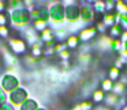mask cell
<instances>
[{
  "instance_id": "484cf974",
  "label": "cell",
  "mask_w": 127,
  "mask_h": 110,
  "mask_svg": "<svg viewBox=\"0 0 127 110\" xmlns=\"http://www.w3.org/2000/svg\"><path fill=\"white\" fill-rule=\"evenodd\" d=\"M113 84H115V82H112L111 79H108V77H107V79H104L101 82V90L104 91V92L109 94L111 91L113 90Z\"/></svg>"
},
{
  "instance_id": "60d3db41",
  "label": "cell",
  "mask_w": 127,
  "mask_h": 110,
  "mask_svg": "<svg viewBox=\"0 0 127 110\" xmlns=\"http://www.w3.org/2000/svg\"><path fill=\"white\" fill-rule=\"evenodd\" d=\"M0 110H15V107L12 106L10 102H7V103H4V105H1V106H0Z\"/></svg>"
},
{
  "instance_id": "d6986e66",
  "label": "cell",
  "mask_w": 127,
  "mask_h": 110,
  "mask_svg": "<svg viewBox=\"0 0 127 110\" xmlns=\"http://www.w3.org/2000/svg\"><path fill=\"white\" fill-rule=\"evenodd\" d=\"M30 55L34 56L36 58H40V56L44 55V44L37 42V44L32 45L30 46Z\"/></svg>"
},
{
  "instance_id": "ee69618b",
  "label": "cell",
  "mask_w": 127,
  "mask_h": 110,
  "mask_svg": "<svg viewBox=\"0 0 127 110\" xmlns=\"http://www.w3.org/2000/svg\"><path fill=\"white\" fill-rule=\"evenodd\" d=\"M120 41L122 44H127V30H123V33L120 36Z\"/></svg>"
},
{
  "instance_id": "4316f807",
  "label": "cell",
  "mask_w": 127,
  "mask_h": 110,
  "mask_svg": "<svg viewBox=\"0 0 127 110\" xmlns=\"http://www.w3.org/2000/svg\"><path fill=\"white\" fill-rule=\"evenodd\" d=\"M7 7L11 8V10L22 8L23 7V0H8V1H7Z\"/></svg>"
},
{
  "instance_id": "7a4b0ae2",
  "label": "cell",
  "mask_w": 127,
  "mask_h": 110,
  "mask_svg": "<svg viewBox=\"0 0 127 110\" xmlns=\"http://www.w3.org/2000/svg\"><path fill=\"white\" fill-rule=\"evenodd\" d=\"M0 87L3 88L7 94H11L12 91H15L17 88L21 87V82L18 79V76L11 73H3L1 79H0Z\"/></svg>"
},
{
  "instance_id": "6da1fadb",
  "label": "cell",
  "mask_w": 127,
  "mask_h": 110,
  "mask_svg": "<svg viewBox=\"0 0 127 110\" xmlns=\"http://www.w3.org/2000/svg\"><path fill=\"white\" fill-rule=\"evenodd\" d=\"M10 19H11V25L14 27H28L29 23L32 22L30 11L26 10L25 7L17 8V10H11V12H10Z\"/></svg>"
},
{
  "instance_id": "8d00e7d4",
  "label": "cell",
  "mask_w": 127,
  "mask_h": 110,
  "mask_svg": "<svg viewBox=\"0 0 127 110\" xmlns=\"http://www.w3.org/2000/svg\"><path fill=\"white\" fill-rule=\"evenodd\" d=\"M53 49H55V52L59 55L60 52H63V50L67 49V45H66V42H58V44L53 46Z\"/></svg>"
},
{
  "instance_id": "f907efd6",
  "label": "cell",
  "mask_w": 127,
  "mask_h": 110,
  "mask_svg": "<svg viewBox=\"0 0 127 110\" xmlns=\"http://www.w3.org/2000/svg\"><path fill=\"white\" fill-rule=\"evenodd\" d=\"M122 49H127V44H123V48Z\"/></svg>"
},
{
  "instance_id": "e575fe53",
  "label": "cell",
  "mask_w": 127,
  "mask_h": 110,
  "mask_svg": "<svg viewBox=\"0 0 127 110\" xmlns=\"http://www.w3.org/2000/svg\"><path fill=\"white\" fill-rule=\"evenodd\" d=\"M59 57H60L62 61L70 60V57H71V50L66 49V50H63V52H60V53H59Z\"/></svg>"
},
{
  "instance_id": "277c9868",
  "label": "cell",
  "mask_w": 127,
  "mask_h": 110,
  "mask_svg": "<svg viewBox=\"0 0 127 110\" xmlns=\"http://www.w3.org/2000/svg\"><path fill=\"white\" fill-rule=\"evenodd\" d=\"M49 17H51V22L53 25L63 23L66 20V7L60 1H58L55 6L49 7Z\"/></svg>"
},
{
  "instance_id": "ba28073f",
  "label": "cell",
  "mask_w": 127,
  "mask_h": 110,
  "mask_svg": "<svg viewBox=\"0 0 127 110\" xmlns=\"http://www.w3.org/2000/svg\"><path fill=\"white\" fill-rule=\"evenodd\" d=\"M66 20L68 23H77L78 20H81V8L78 3L66 7Z\"/></svg>"
},
{
  "instance_id": "f1b7e54d",
  "label": "cell",
  "mask_w": 127,
  "mask_h": 110,
  "mask_svg": "<svg viewBox=\"0 0 127 110\" xmlns=\"http://www.w3.org/2000/svg\"><path fill=\"white\" fill-rule=\"evenodd\" d=\"M122 48H123V44H122V41L119 38H116V39H112V42H111V49L113 50V52H120L122 50Z\"/></svg>"
},
{
  "instance_id": "9a60e30c",
  "label": "cell",
  "mask_w": 127,
  "mask_h": 110,
  "mask_svg": "<svg viewBox=\"0 0 127 110\" xmlns=\"http://www.w3.org/2000/svg\"><path fill=\"white\" fill-rule=\"evenodd\" d=\"M66 45H67V49L71 50V49H77L78 46H79L81 41H79V37L75 36V34H71V36H68V38L66 39Z\"/></svg>"
},
{
  "instance_id": "8fae6325",
  "label": "cell",
  "mask_w": 127,
  "mask_h": 110,
  "mask_svg": "<svg viewBox=\"0 0 127 110\" xmlns=\"http://www.w3.org/2000/svg\"><path fill=\"white\" fill-rule=\"evenodd\" d=\"M3 58H4V63L7 64V67H18V64H19L18 56H15L12 52H8V50L3 53Z\"/></svg>"
},
{
  "instance_id": "816d5d0a",
  "label": "cell",
  "mask_w": 127,
  "mask_h": 110,
  "mask_svg": "<svg viewBox=\"0 0 127 110\" xmlns=\"http://www.w3.org/2000/svg\"><path fill=\"white\" fill-rule=\"evenodd\" d=\"M38 110H48V109H45V107H40Z\"/></svg>"
},
{
  "instance_id": "7bdbcfd3",
  "label": "cell",
  "mask_w": 127,
  "mask_h": 110,
  "mask_svg": "<svg viewBox=\"0 0 127 110\" xmlns=\"http://www.w3.org/2000/svg\"><path fill=\"white\" fill-rule=\"evenodd\" d=\"M90 58H92V55H89V53H83V55L79 56V60L82 61H89Z\"/></svg>"
},
{
  "instance_id": "52a82bcc",
  "label": "cell",
  "mask_w": 127,
  "mask_h": 110,
  "mask_svg": "<svg viewBox=\"0 0 127 110\" xmlns=\"http://www.w3.org/2000/svg\"><path fill=\"white\" fill-rule=\"evenodd\" d=\"M98 31H97L96 26H88V27H83L79 30L78 33V37H79V41L81 42H90L93 38H96Z\"/></svg>"
},
{
  "instance_id": "681fc988",
  "label": "cell",
  "mask_w": 127,
  "mask_h": 110,
  "mask_svg": "<svg viewBox=\"0 0 127 110\" xmlns=\"http://www.w3.org/2000/svg\"><path fill=\"white\" fill-rule=\"evenodd\" d=\"M120 110H127V103L126 105H123V106H122V109Z\"/></svg>"
},
{
  "instance_id": "e0dca14e",
  "label": "cell",
  "mask_w": 127,
  "mask_h": 110,
  "mask_svg": "<svg viewBox=\"0 0 127 110\" xmlns=\"http://www.w3.org/2000/svg\"><path fill=\"white\" fill-rule=\"evenodd\" d=\"M38 109H40V103H38V102H37L36 99L29 98L18 110H38Z\"/></svg>"
},
{
  "instance_id": "c3c4849f",
  "label": "cell",
  "mask_w": 127,
  "mask_h": 110,
  "mask_svg": "<svg viewBox=\"0 0 127 110\" xmlns=\"http://www.w3.org/2000/svg\"><path fill=\"white\" fill-rule=\"evenodd\" d=\"M97 110H112V109H111V107H108V106H100Z\"/></svg>"
},
{
  "instance_id": "74e56055",
  "label": "cell",
  "mask_w": 127,
  "mask_h": 110,
  "mask_svg": "<svg viewBox=\"0 0 127 110\" xmlns=\"http://www.w3.org/2000/svg\"><path fill=\"white\" fill-rule=\"evenodd\" d=\"M94 26H96L97 31H98V33H101V34H105V31L108 30V29H107V26H105L104 23L101 22V20H98V22H97V23H96V25H94Z\"/></svg>"
},
{
  "instance_id": "bcb514c9",
  "label": "cell",
  "mask_w": 127,
  "mask_h": 110,
  "mask_svg": "<svg viewBox=\"0 0 127 110\" xmlns=\"http://www.w3.org/2000/svg\"><path fill=\"white\" fill-rule=\"evenodd\" d=\"M60 65L63 67L64 69H67V68L70 67V60H67V61H62V63H60Z\"/></svg>"
},
{
  "instance_id": "ac0fdd59",
  "label": "cell",
  "mask_w": 127,
  "mask_h": 110,
  "mask_svg": "<svg viewBox=\"0 0 127 110\" xmlns=\"http://www.w3.org/2000/svg\"><path fill=\"white\" fill-rule=\"evenodd\" d=\"M94 8V12L98 15H104L107 14V8H105V1L104 0H94L93 3H92Z\"/></svg>"
},
{
  "instance_id": "4dcf8cb0",
  "label": "cell",
  "mask_w": 127,
  "mask_h": 110,
  "mask_svg": "<svg viewBox=\"0 0 127 110\" xmlns=\"http://www.w3.org/2000/svg\"><path fill=\"white\" fill-rule=\"evenodd\" d=\"M55 38H56V41H63V39H67L68 38V36H67V31L64 30V29H59V30H56L55 31Z\"/></svg>"
},
{
  "instance_id": "f546056e",
  "label": "cell",
  "mask_w": 127,
  "mask_h": 110,
  "mask_svg": "<svg viewBox=\"0 0 127 110\" xmlns=\"http://www.w3.org/2000/svg\"><path fill=\"white\" fill-rule=\"evenodd\" d=\"M0 39H10V27L8 26H0Z\"/></svg>"
},
{
  "instance_id": "7c38bea8",
  "label": "cell",
  "mask_w": 127,
  "mask_h": 110,
  "mask_svg": "<svg viewBox=\"0 0 127 110\" xmlns=\"http://www.w3.org/2000/svg\"><path fill=\"white\" fill-rule=\"evenodd\" d=\"M55 33L52 31V29L51 27H48V29H45L42 33H40V41L42 42V44H48V42H52V41H55Z\"/></svg>"
},
{
  "instance_id": "f35d334b",
  "label": "cell",
  "mask_w": 127,
  "mask_h": 110,
  "mask_svg": "<svg viewBox=\"0 0 127 110\" xmlns=\"http://www.w3.org/2000/svg\"><path fill=\"white\" fill-rule=\"evenodd\" d=\"M23 7L29 11H33L36 7H34V1L33 0H23Z\"/></svg>"
},
{
  "instance_id": "836d02e7",
  "label": "cell",
  "mask_w": 127,
  "mask_h": 110,
  "mask_svg": "<svg viewBox=\"0 0 127 110\" xmlns=\"http://www.w3.org/2000/svg\"><path fill=\"white\" fill-rule=\"evenodd\" d=\"M105 8L107 12H112L116 8V0H105Z\"/></svg>"
},
{
  "instance_id": "30bf717a",
  "label": "cell",
  "mask_w": 127,
  "mask_h": 110,
  "mask_svg": "<svg viewBox=\"0 0 127 110\" xmlns=\"http://www.w3.org/2000/svg\"><path fill=\"white\" fill-rule=\"evenodd\" d=\"M23 37H25V41L28 42L29 45H34L37 42H40V36L37 34V31L34 30L33 27H26L25 31H23Z\"/></svg>"
},
{
  "instance_id": "5b68a950",
  "label": "cell",
  "mask_w": 127,
  "mask_h": 110,
  "mask_svg": "<svg viewBox=\"0 0 127 110\" xmlns=\"http://www.w3.org/2000/svg\"><path fill=\"white\" fill-rule=\"evenodd\" d=\"M7 44H8V48L11 49V52L14 53L15 56L26 55V52H28V42L23 38L14 37V38H10L8 41H7Z\"/></svg>"
},
{
  "instance_id": "603a6c76",
  "label": "cell",
  "mask_w": 127,
  "mask_h": 110,
  "mask_svg": "<svg viewBox=\"0 0 127 110\" xmlns=\"http://www.w3.org/2000/svg\"><path fill=\"white\" fill-rule=\"evenodd\" d=\"M104 101H105V92L101 90V88L96 90L93 94H92V102H93L94 105L101 103V102H104Z\"/></svg>"
},
{
  "instance_id": "44dd1931",
  "label": "cell",
  "mask_w": 127,
  "mask_h": 110,
  "mask_svg": "<svg viewBox=\"0 0 127 110\" xmlns=\"http://www.w3.org/2000/svg\"><path fill=\"white\" fill-rule=\"evenodd\" d=\"M122 33H123V29H122L119 25H113L112 27L108 29V36H109L112 39H116V38L120 39Z\"/></svg>"
},
{
  "instance_id": "d590c367",
  "label": "cell",
  "mask_w": 127,
  "mask_h": 110,
  "mask_svg": "<svg viewBox=\"0 0 127 110\" xmlns=\"http://www.w3.org/2000/svg\"><path fill=\"white\" fill-rule=\"evenodd\" d=\"M119 26L123 30H127V15H119Z\"/></svg>"
},
{
  "instance_id": "3957f363",
  "label": "cell",
  "mask_w": 127,
  "mask_h": 110,
  "mask_svg": "<svg viewBox=\"0 0 127 110\" xmlns=\"http://www.w3.org/2000/svg\"><path fill=\"white\" fill-rule=\"evenodd\" d=\"M28 99H29V92H28V90L23 88V87H19L15 91H12L11 94H8V102L14 107H18V109H19Z\"/></svg>"
},
{
  "instance_id": "2e32d148",
  "label": "cell",
  "mask_w": 127,
  "mask_h": 110,
  "mask_svg": "<svg viewBox=\"0 0 127 110\" xmlns=\"http://www.w3.org/2000/svg\"><path fill=\"white\" fill-rule=\"evenodd\" d=\"M111 42H112V38L108 34H101L98 41H97V45L101 49H111Z\"/></svg>"
},
{
  "instance_id": "b9f144b4",
  "label": "cell",
  "mask_w": 127,
  "mask_h": 110,
  "mask_svg": "<svg viewBox=\"0 0 127 110\" xmlns=\"http://www.w3.org/2000/svg\"><path fill=\"white\" fill-rule=\"evenodd\" d=\"M6 10H7V1L0 0V14L1 12H6Z\"/></svg>"
},
{
  "instance_id": "d6a6232c",
  "label": "cell",
  "mask_w": 127,
  "mask_h": 110,
  "mask_svg": "<svg viewBox=\"0 0 127 110\" xmlns=\"http://www.w3.org/2000/svg\"><path fill=\"white\" fill-rule=\"evenodd\" d=\"M25 63L28 64V65H36L37 63H38V58H36L34 56H32V55H25Z\"/></svg>"
},
{
  "instance_id": "4fadbf2b",
  "label": "cell",
  "mask_w": 127,
  "mask_h": 110,
  "mask_svg": "<svg viewBox=\"0 0 127 110\" xmlns=\"http://www.w3.org/2000/svg\"><path fill=\"white\" fill-rule=\"evenodd\" d=\"M120 101H122L120 96L113 94V92H109V94L105 95V106L111 107V109H112L113 106H118V105L120 103Z\"/></svg>"
},
{
  "instance_id": "cb8c5ba5",
  "label": "cell",
  "mask_w": 127,
  "mask_h": 110,
  "mask_svg": "<svg viewBox=\"0 0 127 110\" xmlns=\"http://www.w3.org/2000/svg\"><path fill=\"white\" fill-rule=\"evenodd\" d=\"M32 23H33V29L37 31V33H42L45 29H48V23H49V22L37 19V20H34V22H32Z\"/></svg>"
},
{
  "instance_id": "f5cc1de1",
  "label": "cell",
  "mask_w": 127,
  "mask_h": 110,
  "mask_svg": "<svg viewBox=\"0 0 127 110\" xmlns=\"http://www.w3.org/2000/svg\"><path fill=\"white\" fill-rule=\"evenodd\" d=\"M0 71H1V64H0Z\"/></svg>"
},
{
  "instance_id": "83f0119b",
  "label": "cell",
  "mask_w": 127,
  "mask_h": 110,
  "mask_svg": "<svg viewBox=\"0 0 127 110\" xmlns=\"http://www.w3.org/2000/svg\"><path fill=\"white\" fill-rule=\"evenodd\" d=\"M11 25V19H10L8 12H1L0 14V26H8Z\"/></svg>"
},
{
  "instance_id": "d4e9b609",
  "label": "cell",
  "mask_w": 127,
  "mask_h": 110,
  "mask_svg": "<svg viewBox=\"0 0 127 110\" xmlns=\"http://www.w3.org/2000/svg\"><path fill=\"white\" fill-rule=\"evenodd\" d=\"M115 11L119 15H127V1L123 0H116V8Z\"/></svg>"
},
{
  "instance_id": "8992f818",
  "label": "cell",
  "mask_w": 127,
  "mask_h": 110,
  "mask_svg": "<svg viewBox=\"0 0 127 110\" xmlns=\"http://www.w3.org/2000/svg\"><path fill=\"white\" fill-rule=\"evenodd\" d=\"M79 8H81V20L83 23H92L96 19V12H94V8L92 4L89 3L79 4Z\"/></svg>"
},
{
  "instance_id": "ab89813d",
  "label": "cell",
  "mask_w": 127,
  "mask_h": 110,
  "mask_svg": "<svg viewBox=\"0 0 127 110\" xmlns=\"http://www.w3.org/2000/svg\"><path fill=\"white\" fill-rule=\"evenodd\" d=\"M7 98H8V96H7V92L0 87V106L4 105V103H7Z\"/></svg>"
},
{
  "instance_id": "9c48e42d",
  "label": "cell",
  "mask_w": 127,
  "mask_h": 110,
  "mask_svg": "<svg viewBox=\"0 0 127 110\" xmlns=\"http://www.w3.org/2000/svg\"><path fill=\"white\" fill-rule=\"evenodd\" d=\"M101 22L107 26V29L112 27L113 25H118L119 23V14L116 11H112V12H107V14L102 15V19Z\"/></svg>"
},
{
  "instance_id": "1f68e13d",
  "label": "cell",
  "mask_w": 127,
  "mask_h": 110,
  "mask_svg": "<svg viewBox=\"0 0 127 110\" xmlns=\"http://www.w3.org/2000/svg\"><path fill=\"white\" fill-rule=\"evenodd\" d=\"M81 107V110H92L94 106V103L92 101H82L81 103H78Z\"/></svg>"
},
{
  "instance_id": "ffe728a7",
  "label": "cell",
  "mask_w": 127,
  "mask_h": 110,
  "mask_svg": "<svg viewBox=\"0 0 127 110\" xmlns=\"http://www.w3.org/2000/svg\"><path fill=\"white\" fill-rule=\"evenodd\" d=\"M120 76H122V71L119 68H116L115 65H112L108 71V79H111L112 82H119L120 80Z\"/></svg>"
},
{
  "instance_id": "7402d4cb",
  "label": "cell",
  "mask_w": 127,
  "mask_h": 110,
  "mask_svg": "<svg viewBox=\"0 0 127 110\" xmlns=\"http://www.w3.org/2000/svg\"><path fill=\"white\" fill-rule=\"evenodd\" d=\"M38 10V17L41 20H45V22H51V17H49V8L47 6H38L37 7Z\"/></svg>"
},
{
  "instance_id": "7dc6e473",
  "label": "cell",
  "mask_w": 127,
  "mask_h": 110,
  "mask_svg": "<svg viewBox=\"0 0 127 110\" xmlns=\"http://www.w3.org/2000/svg\"><path fill=\"white\" fill-rule=\"evenodd\" d=\"M68 110H81V107H79V105H74V106H71Z\"/></svg>"
},
{
  "instance_id": "5bb4252c",
  "label": "cell",
  "mask_w": 127,
  "mask_h": 110,
  "mask_svg": "<svg viewBox=\"0 0 127 110\" xmlns=\"http://www.w3.org/2000/svg\"><path fill=\"white\" fill-rule=\"evenodd\" d=\"M126 90H127V82H124V80H119V82H116L115 84H113L112 92L120 96V95H124V94H126Z\"/></svg>"
},
{
  "instance_id": "db71d44e",
  "label": "cell",
  "mask_w": 127,
  "mask_h": 110,
  "mask_svg": "<svg viewBox=\"0 0 127 110\" xmlns=\"http://www.w3.org/2000/svg\"><path fill=\"white\" fill-rule=\"evenodd\" d=\"M126 68H127V65H126Z\"/></svg>"
},
{
  "instance_id": "f6af8a7d",
  "label": "cell",
  "mask_w": 127,
  "mask_h": 110,
  "mask_svg": "<svg viewBox=\"0 0 127 110\" xmlns=\"http://www.w3.org/2000/svg\"><path fill=\"white\" fill-rule=\"evenodd\" d=\"M119 56H122L123 58H126V60H127V49H122L120 52H119Z\"/></svg>"
}]
</instances>
